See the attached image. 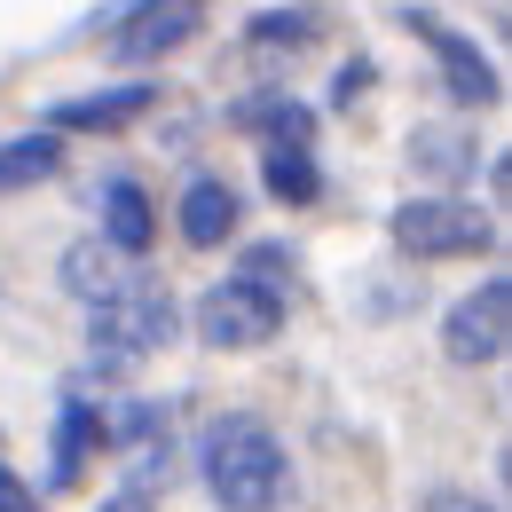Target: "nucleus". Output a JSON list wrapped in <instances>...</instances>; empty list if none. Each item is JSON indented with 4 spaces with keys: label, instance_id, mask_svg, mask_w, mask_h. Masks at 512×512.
Instances as JSON below:
<instances>
[{
    "label": "nucleus",
    "instance_id": "1",
    "mask_svg": "<svg viewBox=\"0 0 512 512\" xmlns=\"http://www.w3.org/2000/svg\"><path fill=\"white\" fill-rule=\"evenodd\" d=\"M197 457H205V489H213L221 512H276L284 489H292V457L276 442V426L253 418V410L213 418L205 442H197Z\"/></svg>",
    "mask_w": 512,
    "mask_h": 512
},
{
    "label": "nucleus",
    "instance_id": "2",
    "mask_svg": "<svg viewBox=\"0 0 512 512\" xmlns=\"http://www.w3.org/2000/svg\"><path fill=\"white\" fill-rule=\"evenodd\" d=\"M386 229H394V245L410 260H465V253H489V245H497V221H489L473 197H449V190L402 197Z\"/></svg>",
    "mask_w": 512,
    "mask_h": 512
},
{
    "label": "nucleus",
    "instance_id": "3",
    "mask_svg": "<svg viewBox=\"0 0 512 512\" xmlns=\"http://www.w3.org/2000/svg\"><path fill=\"white\" fill-rule=\"evenodd\" d=\"M87 331H95V355L103 363H142L174 339V300L158 284H119L111 300L87 308Z\"/></svg>",
    "mask_w": 512,
    "mask_h": 512
},
{
    "label": "nucleus",
    "instance_id": "4",
    "mask_svg": "<svg viewBox=\"0 0 512 512\" xmlns=\"http://www.w3.org/2000/svg\"><path fill=\"white\" fill-rule=\"evenodd\" d=\"M402 16V32L410 40H426V56L442 64V87L457 95V103H473V111H489L497 95H505V79H497V64L473 48V32H457L442 8H426V0H410V8H394Z\"/></svg>",
    "mask_w": 512,
    "mask_h": 512
},
{
    "label": "nucleus",
    "instance_id": "5",
    "mask_svg": "<svg viewBox=\"0 0 512 512\" xmlns=\"http://www.w3.org/2000/svg\"><path fill=\"white\" fill-rule=\"evenodd\" d=\"M505 339H512V284L505 276H481L442 316V355L457 371H489V363L505 355Z\"/></svg>",
    "mask_w": 512,
    "mask_h": 512
},
{
    "label": "nucleus",
    "instance_id": "6",
    "mask_svg": "<svg viewBox=\"0 0 512 512\" xmlns=\"http://www.w3.org/2000/svg\"><path fill=\"white\" fill-rule=\"evenodd\" d=\"M284 331V300H268V292H253V284H213L205 300H197V339L205 347H229V355H253V347H268Z\"/></svg>",
    "mask_w": 512,
    "mask_h": 512
},
{
    "label": "nucleus",
    "instance_id": "7",
    "mask_svg": "<svg viewBox=\"0 0 512 512\" xmlns=\"http://www.w3.org/2000/svg\"><path fill=\"white\" fill-rule=\"evenodd\" d=\"M190 32H197V0H127L111 48H119V64L142 71V64H158V56H174Z\"/></svg>",
    "mask_w": 512,
    "mask_h": 512
},
{
    "label": "nucleus",
    "instance_id": "8",
    "mask_svg": "<svg viewBox=\"0 0 512 512\" xmlns=\"http://www.w3.org/2000/svg\"><path fill=\"white\" fill-rule=\"evenodd\" d=\"M150 103H158V87H150V79H119V87H95V95L56 103V111H48V127H56V134H119V127H134Z\"/></svg>",
    "mask_w": 512,
    "mask_h": 512
},
{
    "label": "nucleus",
    "instance_id": "9",
    "mask_svg": "<svg viewBox=\"0 0 512 512\" xmlns=\"http://www.w3.org/2000/svg\"><path fill=\"white\" fill-rule=\"evenodd\" d=\"M103 245H111L119 260H142L150 245H158V205H150V190L127 182V174L103 182Z\"/></svg>",
    "mask_w": 512,
    "mask_h": 512
},
{
    "label": "nucleus",
    "instance_id": "10",
    "mask_svg": "<svg viewBox=\"0 0 512 512\" xmlns=\"http://www.w3.org/2000/svg\"><path fill=\"white\" fill-rule=\"evenodd\" d=\"M182 245H197V253H213V245H229L237 237V221H245V205H237V190L221 182V174H197L190 190H182Z\"/></svg>",
    "mask_w": 512,
    "mask_h": 512
},
{
    "label": "nucleus",
    "instance_id": "11",
    "mask_svg": "<svg viewBox=\"0 0 512 512\" xmlns=\"http://www.w3.org/2000/svg\"><path fill=\"white\" fill-rule=\"evenodd\" d=\"M260 182H268L276 205H316L323 166H316V150H300V142H268V150H260Z\"/></svg>",
    "mask_w": 512,
    "mask_h": 512
},
{
    "label": "nucleus",
    "instance_id": "12",
    "mask_svg": "<svg viewBox=\"0 0 512 512\" xmlns=\"http://www.w3.org/2000/svg\"><path fill=\"white\" fill-rule=\"evenodd\" d=\"M119 284H127V276H119V253H111L103 237H79V245L64 253V292H79L87 308H95V300H111Z\"/></svg>",
    "mask_w": 512,
    "mask_h": 512
},
{
    "label": "nucleus",
    "instance_id": "13",
    "mask_svg": "<svg viewBox=\"0 0 512 512\" xmlns=\"http://www.w3.org/2000/svg\"><path fill=\"white\" fill-rule=\"evenodd\" d=\"M56 166H64V142H56V134H16V142H0V197L48 182Z\"/></svg>",
    "mask_w": 512,
    "mask_h": 512
},
{
    "label": "nucleus",
    "instance_id": "14",
    "mask_svg": "<svg viewBox=\"0 0 512 512\" xmlns=\"http://www.w3.org/2000/svg\"><path fill=\"white\" fill-rule=\"evenodd\" d=\"M95 449H103V418L71 394V402H64V426H56V481H79Z\"/></svg>",
    "mask_w": 512,
    "mask_h": 512
},
{
    "label": "nucleus",
    "instance_id": "15",
    "mask_svg": "<svg viewBox=\"0 0 512 512\" xmlns=\"http://www.w3.org/2000/svg\"><path fill=\"white\" fill-rule=\"evenodd\" d=\"M410 166L434 174V182H465V174H473V142L449 134V127H418L410 134Z\"/></svg>",
    "mask_w": 512,
    "mask_h": 512
},
{
    "label": "nucleus",
    "instance_id": "16",
    "mask_svg": "<svg viewBox=\"0 0 512 512\" xmlns=\"http://www.w3.org/2000/svg\"><path fill=\"white\" fill-rule=\"evenodd\" d=\"M292 268H300L292 245H245V253H237V284H253L268 300H292Z\"/></svg>",
    "mask_w": 512,
    "mask_h": 512
},
{
    "label": "nucleus",
    "instance_id": "17",
    "mask_svg": "<svg viewBox=\"0 0 512 512\" xmlns=\"http://www.w3.org/2000/svg\"><path fill=\"white\" fill-rule=\"evenodd\" d=\"M316 40V16L308 8H268L253 16V48H308Z\"/></svg>",
    "mask_w": 512,
    "mask_h": 512
},
{
    "label": "nucleus",
    "instance_id": "18",
    "mask_svg": "<svg viewBox=\"0 0 512 512\" xmlns=\"http://www.w3.org/2000/svg\"><path fill=\"white\" fill-rule=\"evenodd\" d=\"M0 512H40V497H32V481H16L8 465H0Z\"/></svg>",
    "mask_w": 512,
    "mask_h": 512
},
{
    "label": "nucleus",
    "instance_id": "19",
    "mask_svg": "<svg viewBox=\"0 0 512 512\" xmlns=\"http://www.w3.org/2000/svg\"><path fill=\"white\" fill-rule=\"evenodd\" d=\"M363 87H371V64H363V56H355V64L339 71V87H331V103H355V95H363Z\"/></svg>",
    "mask_w": 512,
    "mask_h": 512
},
{
    "label": "nucleus",
    "instance_id": "20",
    "mask_svg": "<svg viewBox=\"0 0 512 512\" xmlns=\"http://www.w3.org/2000/svg\"><path fill=\"white\" fill-rule=\"evenodd\" d=\"M426 512H489V505H473L465 489H434V497H426Z\"/></svg>",
    "mask_w": 512,
    "mask_h": 512
},
{
    "label": "nucleus",
    "instance_id": "21",
    "mask_svg": "<svg viewBox=\"0 0 512 512\" xmlns=\"http://www.w3.org/2000/svg\"><path fill=\"white\" fill-rule=\"evenodd\" d=\"M95 512H150V497H142V489H119V497H103Z\"/></svg>",
    "mask_w": 512,
    "mask_h": 512
}]
</instances>
